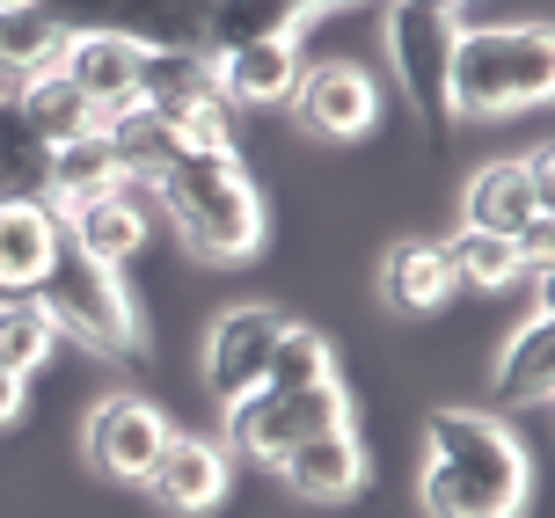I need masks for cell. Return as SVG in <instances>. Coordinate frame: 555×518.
<instances>
[{"label": "cell", "mask_w": 555, "mask_h": 518, "mask_svg": "<svg viewBox=\"0 0 555 518\" xmlns=\"http://www.w3.org/2000/svg\"><path fill=\"white\" fill-rule=\"evenodd\" d=\"M527 496L533 453L498 410H468V402L424 410V467H416L424 518H519Z\"/></svg>", "instance_id": "cell-1"}, {"label": "cell", "mask_w": 555, "mask_h": 518, "mask_svg": "<svg viewBox=\"0 0 555 518\" xmlns=\"http://www.w3.org/2000/svg\"><path fill=\"white\" fill-rule=\"evenodd\" d=\"M139 183L168 212V226L183 234V248L205 256V263H249L256 248H263V234H271L263 191H256V176L242 168L234 146H212V154L168 146Z\"/></svg>", "instance_id": "cell-2"}, {"label": "cell", "mask_w": 555, "mask_h": 518, "mask_svg": "<svg viewBox=\"0 0 555 518\" xmlns=\"http://www.w3.org/2000/svg\"><path fill=\"white\" fill-rule=\"evenodd\" d=\"M555 95L548 23H482L453 44V117H519Z\"/></svg>", "instance_id": "cell-3"}, {"label": "cell", "mask_w": 555, "mask_h": 518, "mask_svg": "<svg viewBox=\"0 0 555 518\" xmlns=\"http://www.w3.org/2000/svg\"><path fill=\"white\" fill-rule=\"evenodd\" d=\"M37 300H44V314H52L59 336L88 344L95 358H117V365H139V358H146V322H139L132 285H125L117 271H103V263H88L81 248L59 242L52 271H44V285H37Z\"/></svg>", "instance_id": "cell-4"}, {"label": "cell", "mask_w": 555, "mask_h": 518, "mask_svg": "<svg viewBox=\"0 0 555 518\" xmlns=\"http://www.w3.org/2000/svg\"><path fill=\"white\" fill-rule=\"evenodd\" d=\"M388 66H395V88L410 95L416 125L431 139H446L453 125V44H461V15L439 8V0H388Z\"/></svg>", "instance_id": "cell-5"}, {"label": "cell", "mask_w": 555, "mask_h": 518, "mask_svg": "<svg viewBox=\"0 0 555 518\" xmlns=\"http://www.w3.org/2000/svg\"><path fill=\"white\" fill-rule=\"evenodd\" d=\"M548 205H555V176H548V146H533L519 161H482L461 191V226L504 234L527 248V271H548Z\"/></svg>", "instance_id": "cell-6"}, {"label": "cell", "mask_w": 555, "mask_h": 518, "mask_svg": "<svg viewBox=\"0 0 555 518\" xmlns=\"http://www.w3.org/2000/svg\"><path fill=\"white\" fill-rule=\"evenodd\" d=\"M66 37H132L139 52H212V0H44Z\"/></svg>", "instance_id": "cell-7"}, {"label": "cell", "mask_w": 555, "mask_h": 518, "mask_svg": "<svg viewBox=\"0 0 555 518\" xmlns=\"http://www.w3.org/2000/svg\"><path fill=\"white\" fill-rule=\"evenodd\" d=\"M344 424H351V394H344V380L300 387V394H271V387H256L249 402H234V410H227V453L278 467L300 438L344 431Z\"/></svg>", "instance_id": "cell-8"}, {"label": "cell", "mask_w": 555, "mask_h": 518, "mask_svg": "<svg viewBox=\"0 0 555 518\" xmlns=\"http://www.w3.org/2000/svg\"><path fill=\"white\" fill-rule=\"evenodd\" d=\"M293 117H300L307 139H365L380 125V81L365 74L359 59H322V66H300V88H293Z\"/></svg>", "instance_id": "cell-9"}, {"label": "cell", "mask_w": 555, "mask_h": 518, "mask_svg": "<svg viewBox=\"0 0 555 518\" xmlns=\"http://www.w3.org/2000/svg\"><path fill=\"white\" fill-rule=\"evenodd\" d=\"M168 431H176V424H168L146 394H103L81 424V453H88V467L111 475V482H146L154 461H162V445H168Z\"/></svg>", "instance_id": "cell-10"}, {"label": "cell", "mask_w": 555, "mask_h": 518, "mask_svg": "<svg viewBox=\"0 0 555 518\" xmlns=\"http://www.w3.org/2000/svg\"><path fill=\"white\" fill-rule=\"evenodd\" d=\"M278 328H285V314H278V307H256V300L227 307L220 322H212V336H205V394H212L220 410L249 402L256 387H263Z\"/></svg>", "instance_id": "cell-11"}, {"label": "cell", "mask_w": 555, "mask_h": 518, "mask_svg": "<svg viewBox=\"0 0 555 518\" xmlns=\"http://www.w3.org/2000/svg\"><path fill=\"white\" fill-rule=\"evenodd\" d=\"M227 482H234V453H227L220 438H197V431H168L162 461H154V475L139 482V490L154 496L168 518H205L220 511Z\"/></svg>", "instance_id": "cell-12"}, {"label": "cell", "mask_w": 555, "mask_h": 518, "mask_svg": "<svg viewBox=\"0 0 555 518\" xmlns=\"http://www.w3.org/2000/svg\"><path fill=\"white\" fill-rule=\"evenodd\" d=\"M59 234H66V248H81L88 263L125 271L146 248V234H154V197H146V183H132V191H117V197L59 205Z\"/></svg>", "instance_id": "cell-13"}, {"label": "cell", "mask_w": 555, "mask_h": 518, "mask_svg": "<svg viewBox=\"0 0 555 518\" xmlns=\"http://www.w3.org/2000/svg\"><path fill=\"white\" fill-rule=\"evenodd\" d=\"M59 242L66 234L52 197H0V300H37Z\"/></svg>", "instance_id": "cell-14"}, {"label": "cell", "mask_w": 555, "mask_h": 518, "mask_svg": "<svg viewBox=\"0 0 555 518\" xmlns=\"http://www.w3.org/2000/svg\"><path fill=\"white\" fill-rule=\"evenodd\" d=\"M300 44L293 37H263V44H227L212 52V81H220L227 109H285L300 88Z\"/></svg>", "instance_id": "cell-15"}, {"label": "cell", "mask_w": 555, "mask_h": 518, "mask_svg": "<svg viewBox=\"0 0 555 518\" xmlns=\"http://www.w3.org/2000/svg\"><path fill=\"white\" fill-rule=\"evenodd\" d=\"M555 394V307L533 300V314L504 336L498 365H490V402L504 410H548Z\"/></svg>", "instance_id": "cell-16"}, {"label": "cell", "mask_w": 555, "mask_h": 518, "mask_svg": "<svg viewBox=\"0 0 555 518\" xmlns=\"http://www.w3.org/2000/svg\"><path fill=\"white\" fill-rule=\"evenodd\" d=\"M139 66H146V52H139L132 37H74L66 59H59V74L95 103L103 125H117L125 109H139Z\"/></svg>", "instance_id": "cell-17"}, {"label": "cell", "mask_w": 555, "mask_h": 518, "mask_svg": "<svg viewBox=\"0 0 555 518\" xmlns=\"http://www.w3.org/2000/svg\"><path fill=\"white\" fill-rule=\"evenodd\" d=\"M278 475H285V490L307 496V504H344V496H359V482H365V445H359L351 424H344V431H322V438H300V445L278 461Z\"/></svg>", "instance_id": "cell-18"}, {"label": "cell", "mask_w": 555, "mask_h": 518, "mask_svg": "<svg viewBox=\"0 0 555 518\" xmlns=\"http://www.w3.org/2000/svg\"><path fill=\"white\" fill-rule=\"evenodd\" d=\"M66 23L44 15V0H8L0 8V88H23L37 74H59L66 59Z\"/></svg>", "instance_id": "cell-19"}, {"label": "cell", "mask_w": 555, "mask_h": 518, "mask_svg": "<svg viewBox=\"0 0 555 518\" xmlns=\"http://www.w3.org/2000/svg\"><path fill=\"white\" fill-rule=\"evenodd\" d=\"M380 300L395 314H431V307L453 300V263H446V242H395L380 256Z\"/></svg>", "instance_id": "cell-20"}, {"label": "cell", "mask_w": 555, "mask_h": 518, "mask_svg": "<svg viewBox=\"0 0 555 518\" xmlns=\"http://www.w3.org/2000/svg\"><path fill=\"white\" fill-rule=\"evenodd\" d=\"M132 183H139V176H132V161L117 154L111 132H88V139H74V146H59V154H52V205L117 197V191H132Z\"/></svg>", "instance_id": "cell-21"}, {"label": "cell", "mask_w": 555, "mask_h": 518, "mask_svg": "<svg viewBox=\"0 0 555 518\" xmlns=\"http://www.w3.org/2000/svg\"><path fill=\"white\" fill-rule=\"evenodd\" d=\"M330 8H351V0H212V52L263 44V37H300Z\"/></svg>", "instance_id": "cell-22"}, {"label": "cell", "mask_w": 555, "mask_h": 518, "mask_svg": "<svg viewBox=\"0 0 555 518\" xmlns=\"http://www.w3.org/2000/svg\"><path fill=\"white\" fill-rule=\"evenodd\" d=\"M52 154L59 146H44L23 103L0 88V197H52Z\"/></svg>", "instance_id": "cell-23"}, {"label": "cell", "mask_w": 555, "mask_h": 518, "mask_svg": "<svg viewBox=\"0 0 555 518\" xmlns=\"http://www.w3.org/2000/svg\"><path fill=\"white\" fill-rule=\"evenodd\" d=\"M15 103H23V117L44 132V146H74V139L103 132V117H95V103H88L81 88L66 81V74H37V81L8 88Z\"/></svg>", "instance_id": "cell-24"}, {"label": "cell", "mask_w": 555, "mask_h": 518, "mask_svg": "<svg viewBox=\"0 0 555 518\" xmlns=\"http://www.w3.org/2000/svg\"><path fill=\"white\" fill-rule=\"evenodd\" d=\"M446 263H453V285H468V293H504V285L527 277V248L504 242V234H482V226H453Z\"/></svg>", "instance_id": "cell-25"}, {"label": "cell", "mask_w": 555, "mask_h": 518, "mask_svg": "<svg viewBox=\"0 0 555 518\" xmlns=\"http://www.w3.org/2000/svg\"><path fill=\"white\" fill-rule=\"evenodd\" d=\"M330 380H336V344H330V336H322V328H307V322L278 328L263 387H271V394H300V387H330Z\"/></svg>", "instance_id": "cell-26"}, {"label": "cell", "mask_w": 555, "mask_h": 518, "mask_svg": "<svg viewBox=\"0 0 555 518\" xmlns=\"http://www.w3.org/2000/svg\"><path fill=\"white\" fill-rule=\"evenodd\" d=\"M59 351V328L44 314V300H0V373L37 380Z\"/></svg>", "instance_id": "cell-27"}, {"label": "cell", "mask_w": 555, "mask_h": 518, "mask_svg": "<svg viewBox=\"0 0 555 518\" xmlns=\"http://www.w3.org/2000/svg\"><path fill=\"white\" fill-rule=\"evenodd\" d=\"M23 402H29V380H15V373H0V431L23 416Z\"/></svg>", "instance_id": "cell-28"}, {"label": "cell", "mask_w": 555, "mask_h": 518, "mask_svg": "<svg viewBox=\"0 0 555 518\" xmlns=\"http://www.w3.org/2000/svg\"><path fill=\"white\" fill-rule=\"evenodd\" d=\"M439 8H453V15H461V8H468V0H439Z\"/></svg>", "instance_id": "cell-29"}, {"label": "cell", "mask_w": 555, "mask_h": 518, "mask_svg": "<svg viewBox=\"0 0 555 518\" xmlns=\"http://www.w3.org/2000/svg\"><path fill=\"white\" fill-rule=\"evenodd\" d=\"M0 8H8V0H0Z\"/></svg>", "instance_id": "cell-30"}]
</instances>
